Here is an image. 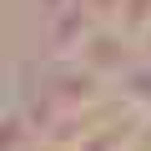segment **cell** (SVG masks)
<instances>
[{
    "label": "cell",
    "instance_id": "obj_1",
    "mask_svg": "<svg viewBox=\"0 0 151 151\" xmlns=\"http://www.w3.org/2000/svg\"><path fill=\"white\" fill-rule=\"evenodd\" d=\"M126 101L151 116V65H136V70L126 76Z\"/></svg>",
    "mask_w": 151,
    "mask_h": 151
}]
</instances>
